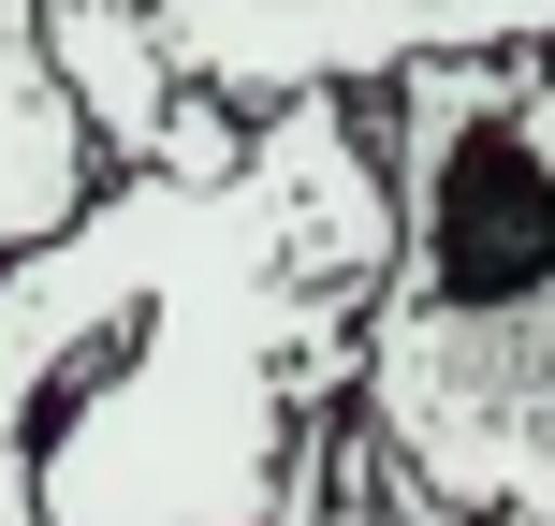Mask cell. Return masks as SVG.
<instances>
[{
	"label": "cell",
	"mask_w": 555,
	"mask_h": 526,
	"mask_svg": "<svg viewBox=\"0 0 555 526\" xmlns=\"http://www.w3.org/2000/svg\"><path fill=\"white\" fill-rule=\"evenodd\" d=\"M395 162L365 88H293L234 176L117 162L0 249V439L44 526H278L365 381Z\"/></svg>",
	"instance_id": "obj_1"
},
{
	"label": "cell",
	"mask_w": 555,
	"mask_h": 526,
	"mask_svg": "<svg viewBox=\"0 0 555 526\" xmlns=\"http://www.w3.org/2000/svg\"><path fill=\"white\" fill-rule=\"evenodd\" d=\"M74 15H132L176 88H220L249 117L293 88H380L410 59L555 44V0H74Z\"/></svg>",
	"instance_id": "obj_3"
},
{
	"label": "cell",
	"mask_w": 555,
	"mask_h": 526,
	"mask_svg": "<svg viewBox=\"0 0 555 526\" xmlns=\"http://www.w3.org/2000/svg\"><path fill=\"white\" fill-rule=\"evenodd\" d=\"M527 117L555 146V44H527ZM351 424L453 526H555V278L512 293V307H482V322L380 307L365 322Z\"/></svg>",
	"instance_id": "obj_2"
},
{
	"label": "cell",
	"mask_w": 555,
	"mask_h": 526,
	"mask_svg": "<svg viewBox=\"0 0 555 526\" xmlns=\"http://www.w3.org/2000/svg\"><path fill=\"white\" fill-rule=\"evenodd\" d=\"M103 176L117 162L88 146L74 88H59V59H44V0H0V249L59 234Z\"/></svg>",
	"instance_id": "obj_4"
}]
</instances>
